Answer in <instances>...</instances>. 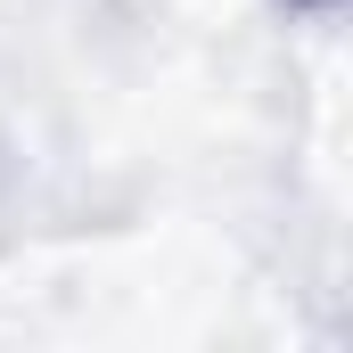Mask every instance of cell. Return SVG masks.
Here are the masks:
<instances>
[{"mask_svg": "<svg viewBox=\"0 0 353 353\" xmlns=\"http://www.w3.org/2000/svg\"><path fill=\"white\" fill-rule=\"evenodd\" d=\"M279 8H288L296 25H337V17H345V0H279Z\"/></svg>", "mask_w": 353, "mask_h": 353, "instance_id": "obj_1", "label": "cell"}, {"mask_svg": "<svg viewBox=\"0 0 353 353\" xmlns=\"http://www.w3.org/2000/svg\"><path fill=\"white\" fill-rule=\"evenodd\" d=\"M8 189H17V140L0 132V205H8Z\"/></svg>", "mask_w": 353, "mask_h": 353, "instance_id": "obj_2", "label": "cell"}]
</instances>
